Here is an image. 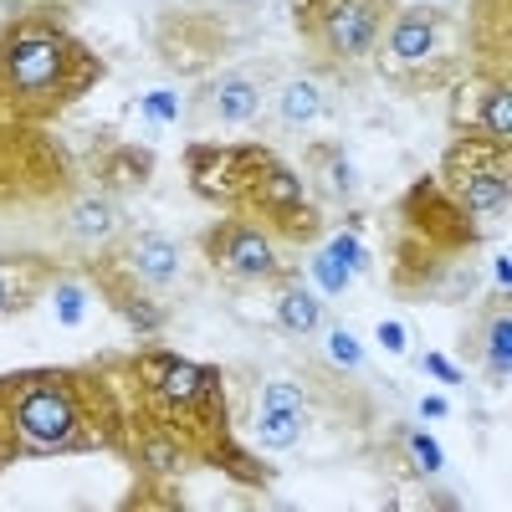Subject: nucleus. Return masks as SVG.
I'll return each instance as SVG.
<instances>
[{"label": "nucleus", "mask_w": 512, "mask_h": 512, "mask_svg": "<svg viewBox=\"0 0 512 512\" xmlns=\"http://www.w3.org/2000/svg\"><path fill=\"white\" fill-rule=\"evenodd\" d=\"M98 72L103 62L77 36L47 21H21L0 36V113L21 123L52 118L77 93H88Z\"/></svg>", "instance_id": "f257e3e1"}, {"label": "nucleus", "mask_w": 512, "mask_h": 512, "mask_svg": "<svg viewBox=\"0 0 512 512\" xmlns=\"http://www.w3.org/2000/svg\"><path fill=\"white\" fill-rule=\"evenodd\" d=\"M98 384H77L67 374H26V379H6L0 384V415H6L11 436L21 451L31 456H62V451H82L108 441V431H98V420L108 410H93L88 395Z\"/></svg>", "instance_id": "f03ea898"}, {"label": "nucleus", "mask_w": 512, "mask_h": 512, "mask_svg": "<svg viewBox=\"0 0 512 512\" xmlns=\"http://www.w3.org/2000/svg\"><path fill=\"white\" fill-rule=\"evenodd\" d=\"M139 384L169 436H180L200 456L226 461L231 436H226V405H221L216 374L200 364H185L175 354H149V359H139Z\"/></svg>", "instance_id": "7ed1b4c3"}, {"label": "nucleus", "mask_w": 512, "mask_h": 512, "mask_svg": "<svg viewBox=\"0 0 512 512\" xmlns=\"http://www.w3.org/2000/svg\"><path fill=\"white\" fill-rule=\"evenodd\" d=\"M446 175L456 185L461 210L472 216H502L507 210V169H502V144L492 149L487 139H461L446 154Z\"/></svg>", "instance_id": "20e7f679"}, {"label": "nucleus", "mask_w": 512, "mask_h": 512, "mask_svg": "<svg viewBox=\"0 0 512 512\" xmlns=\"http://www.w3.org/2000/svg\"><path fill=\"white\" fill-rule=\"evenodd\" d=\"M190 180L210 200H251L267 169V149H190Z\"/></svg>", "instance_id": "39448f33"}, {"label": "nucleus", "mask_w": 512, "mask_h": 512, "mask_svg": "<svg viewBox=\"0 0 512 512\" xmlns=\"http://www.w3.org/2000/svg\"><path fill=\"white\" fill-rule=\"evenodd\" d=\"M210 256H216L226 272H236V277H272L277 272L272 241L256 226H246V221H221L216 231H210Z\"/></svg>", "instance_id": "423d86ee"}, {"label": "nucleus", "mask_w": 512, "mask_h": 512, "mask_svg": "<svg viewBox=\"0 0 512 512\" xmlns=\"http://www.w3.org/2000/svg\"><path fill=\"white\" fill-rule=\"evenodd\" d=\"M318 36L338 57H364L379 36V6L374 0H333V6H323Z\"/></svg>", "instance_id": "0eeeda50"}, {"label": "nucleus", "mask_w": 512, "mask_h": 512, "mask_svg": "<svg viewBox=\"0 0 512 512\" xmlns=\"http://www.w3.org/2000/svg\"><path fill=\"white\" fill-rule=\"evenodd\" d=\"M256 82L251 77H221L216 88H210V98H205V108H210V118L216 123H226V128H236V123H251L256 118Z\"/></svg>", "instance_id": "6e6552de"}, {"label": "nucleus", "mask_w": 512, "mask_h": 512, "mask_svg": "<svg viewBox=\"0 0 512 512\" xmlns=\"http://www.w3.org/2000/svg\"><path fill=\"white\" fill-rule=\"evenodd\" d=\"M134 267L144 272V282H169L175 267H180V256H175V246H169L164 236H144L134 246Z\"/></svg>", "instance_id": "1a4fd4ad"}, {"label": "nucleus", "mask_w": 512, "mask_h": 512, "mask_svg": "<svg viewBox=\"0 0 512 512\" xmlns=\"http://www.w3.org/2000/svg\"><path fill=\"white\" fill-rule=\"evenodd\" d=\"M318 113H323V98H318L313 82H287V93H282V123L303 128V123H313Z\"/></svg>", "instance_id": "9d476101"}, {"label": "nucleus", "mask_w": 512, "mask_h": 512, "mask_svg": "<svg viewBox=\"0 0 512 512\" xmlns=\"http://www.w3.org/2000/svg\"><path fill=\"white\" fill-rule=\"evenodd\" d=\"M277 318H282L292 333H313V328H318V303H313L308 292H282Z\"/></svg>", "instance_id": "9b49d317"}, {"label": "nucleus", "mask_w": 512, "mask_h": 512, "mask_svg": "<svg viewBox=\"0 0 512 512\" xmlns=\"http://www.w3.org/2000/svg\"><path fill=\"white\" fill-rule=\"evenodd\" d=\"M395 52L400 57H425V52H431V21H400L395 26Z\"/></svg>", "instance_id": "f8f14e48"}, {"label": "nucleus", "mask_w": 512, "mask_h": 512, "mask_svg": "<svg viewBox=\"0 0 512 512\" xmlns=\"http://www.w3.org/2000/svg\"><path fill=\"white\" fill-rule=\"evenodd\" d=\"M482 118H487V128H492V134H497V144L507 139V128H512V93L502 88V82H497V88L487 93V108H482Z\"/></svg>", "instance_id": "ddd939ff"}, {"label": "nucleus", "mask_w": 512, "mask_h": 512, "mask_svg": "<svg viewBox=\"0 0 512 512\" xmlns=\"http://www.w3.org/2000/svg\"><path fill=\"white\" fill-rule=\"evenodd\" d=\"M292 436H297V415H272V410H262V441H267L272 451L292 446Z\"/></svg>", "instance_id": "4468645a"}, {"label": "nucleus", "mask_w": 512, "mask_h": 512, "mask_svg": "<svg viewBox=\"0 0 512 512\" xmlns=\"http://www.w3.org/2000/svg\"><path fill=\"white\" fill-rule=\"evenodd\" d=\"M262 410H272V415H297V410H303V390H297V384H267Z\"/></svg>", "instance_id": "2eb2a0df"}, {"label": "nucleus", "mask_w": 512, "mask_h": 512, "mask_svg": "<svg viewBox=\"0 0 512 512\" xmlns=\"http://www.w3.org/2000/svg\"><path fill=\"white\" fill-rule=\"evenodd\" d=\"M113 164H123V169H108L113 180H128V185L149 180V154L144 149H123V154H113Z\"/></svg>", "instance_id": "dca6fc26"}, {"label": "nucleus", "mask_w": 512, "mask_h": 512, "mask_svg": "<svg viewBox=\"0 0 512 512\" xmlns=\"http://www.w3.org/2000/svg\"><path fill=\"white\" fill-rule=\"evenodd\" d=\"M72 226H77V231H88V236H103V231L113 226V216H108V205L88 200V205H82L77 216H72Z\"/></svg>", "instance_id": "f3484780"}, {"label": "nucleus", "mask_w": 512, "mask_h": 512, "mask_svg": "<svg viewBox=\"0 0 512 512\" xmlns=\"http://www.w3.org/2000/svg\"><path fill=\"white\" fill-rule=\"evenodd\" d=\"M318 277L328 282V292H344V282H349V272L338 267V256L328 251V256H318Z\"/></svg>", "instance_id": "a211bd4d"}, {"label": "nucleus", "mask_w": 512, "mask_h": 512, "mask_svg": "<svg viewBox=\"0 0 512 512\" xmlns=\"http://www.w3.org/2000/svg\"><path fill=\"white\" fill-rule=\"evenodd\" d=\"M492 369L507 374V318L492 323Z\"/></svg>", "instance_id": "6ab92c4d"}, {"label": "nucleus", "mask_w": 512, "mask_h": 512, "mask_svg": "<svg viewBox=\"0 0 512 512\" xmlns=\"http://www.w3.org/2000/svg\"><path fill=\"white\" fill-rule=\"evenodd\" d=\"M410 446H415V461L425 466V472H436V466H441V456H436V446H431V441H425V436H415Z\"/></svg>", "instance_id": "aec40b11"}, {"label": "nucleus", "mask_w": 512, "mask_h": 512, "mask_svg": "<svg viewBox=\"0 0 512 512\" xmlns=\"http://www.w3.org/2000/svg\"><path fill=\"white\" fill-rule=\"evenodd\" d=\"M16 451V436H11V425H6V415H0V466H6V456Z\"/></svg>", "instance_id": "412c9836"}, {"label": "nucleus", "mask_w": 512, "mask_h": 512, "mask_svg": "<svg viewBox=\"0 0 512 512\" xmlns=\"http://www.w3.org/2000/svg\"><path fill=\"white\" fill-rule=\"evenodd\" d=\"M425 369H431V374H436V379H451V384H456V379H461V374H456V369H451V364H446V359H436V354H431V359H425Z\"/></svg>", "instance_id": "4be33fe9"}, {"label": "nucleus", "mask_w": 512, "mask_h": 512, "mask_svg": "<svg viewBox=\"0 0 512 512\" xmlns=\"http://www.w3.org/2000/svg\"><path fill=\"white\" fill-rule=\"evenodd\" d=\"M11 308V282H6V272H0V313Z\"/></svg>", "instance_id": "5701e85b"}, {"label": "nucleus", "mask_w": 512, "mask_h": 512, "mask_svg": "<svg viewBox=\"0 0 512 512\" xmlns=\"http://www.w3.org/2000/svg\"><path fill=\"white\" fill-rule=\"evenodd\" d=\"M236 6H246V0H236Z\"/></svg>", "instance_id": "b1692460"}]
</instances>
